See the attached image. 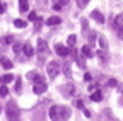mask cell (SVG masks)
<instances>
[{
  "mask_svg": "<svg viewBox=\"0 0 123 121\" xmlns=\"http://www.w3.org/2000/svg\"><path fill=\"white\" fill-rule=\"evenodd\" d=\"M7 118L9 119H17L19 118V108H17V104L14 101L7 102Z\"/></svg>",
  "mask_w": 123,
  "mask_h": 121,
  "instance_id": "6da1fadb",
  "label": "cell"
},
{
  "mask_svg": "<svg viewBox=\"0 0 123 121\" xmlns=\"http://www.w3.org/2000/svg\"><path fill=\"white\" fill-rule=\"evenodd\" d=\"M46 70H48V77H50V79H55L56 75H58V72H60V63L50 62L48 67H46Z\"/></svg>",
  "mask_w": 123,
  "mask_h": 121,
  "instance_id": "7a4b0ae2",
  "label": "cell"
},
{
  "mask_svg": "<svg viewBox=\"0 0 123 121\" xmlns=\"http://www.w3.org/2000/svg\"><path fill=\"white\" fill-rule=\"evenodd\" d=\"M70 118V109L65 106H58V119H68Z\"/></svg>",
  "mask_w": 123,
  "mask_h": 121,
  "instance_id": "3957f363",
  "label": "cell"
},
{
  "mask_svg": "<svg viewBox=\"0 0 123 121\" xmlns=\"http://www.w3.org/2000/svg\"><path fill=\"white\" fill-rule=\"evenodd\" d=\"M33 90H34V94H43V92H46V84H44V80H38V82L34 84Z\"/></svg>",
  "mask_w": 123,
  "mask_h": 121,
  "instance_id": "277c9868",
  "label": "cell"
},
{
  "mask_svg": "<svg viewBox=\"0 0 123 121\" xmlns=\"http://www.w3.org/2000/svg\"><path fill=\"white\" fill-rule=\"evenodd\" d=\"M55 51L58 53V56H68V48H65V46H62V44H56L55 46Z\"/></svg>",
  "mask_w": 123,
  "mask_h": 121,
  "instance_id": "5b68a950",
  "label": "cell"
},
{
  "mask_svg": "<svg viewBox=\"0 0 123 121\" xmlns=\"http://www.w3.org/2000/svg\"><path fill=\"white\" fill-rule=\"evenodd\" d=\"M91 17L94 19L98 24H103L104 22V17H103V14L99 12V10H92V14H91Z\"/></svg>",
  "mask_w": 123,
  "mask_h": 121,
  "instance_id": "8992f818",
  "label": "cell"
},
{
  "mask_svg": "<svg viewBox=\"0 0 123 121\" xmlns=\"http://www.w3.org/2000/svg\"><path fill=\"white\" fill-rule=\"evenodd\" d=\"M91 101H92V102H101V101H103V94L99 92L98 89H96V90H92V94H91Z\"/></svg>",
  "mask_w": 123,
  "mask_h": 121,
  "instance_id": "52a82bcc",
  "label": "cell"
},
{
  "mask_svg": "<svg viewBox=\"0 0 123 121\" xmlns=\"http://www.w3.org/2000/svg\"><path fill=\"white\" fill-rule=\"evenodd\" d=\"M0 63H2V67L4 68H7V70H10L12 68V62L9 58H5V56H0Z\"/></svg>",
  "mask_w": 123,
  "mask_h": 121,
  "instance_id": "ba28073f",
  "label": "cell"
},
{
  "mask_svg": "<svg viewBox=\"0 0 123 121\" xmlns=\"http://www.w3.org/2000/svg\"><path fill=\"white\" fill-rule=\"evenodd\" d=\"M27 9H29V2H27V0H19V10L21 12H27Z\"/></svg>",
  "mask_w": 123,
  "mask_h": 121,
  "instance_id": "9c48e42d",
  "label": "cell"
},
{
  "mask_svg": "<svg viewBox=\"0 0 123 121\" xmlns=\"http://www.w3.org/2000/svg\"><path fill=\"white\" fill-rule=\"evenodd\" d=\"M12 80H14V75H10V73L2 75V77H0V84H9V82H12Z\"/></svg>",
  "mask_w": 123,
  "mask_h": 121,
  "instance_id": "30bf717a",
  "label": "cell"
},
{
  "mask_svg": "<svg viewBox=\"0 0 123 121\" xmlns=\"http://www.w3.org/2000/svg\"><path fill=\"white\" fill-rule=\"evenodd\" d=\"M50 118L51 119H58V106H51L50 108Z\"/></svg>",
  "mask_w": 123,
  "mask_h": 121,
  "instance_id": "8fae6325",
  "label": "cell"
},
{
  "mask_svg": "<svg viewBox=\"0 0 123 121\" xmlns=\"http://www.w3.org/2000/svg\"><path fill=\"white\" fill-rule=\"evenodd\" d=\"M46 50H48V44H46V41L39 39V41H38V51H39V53H41V51L44 53Z\"/></svg>",
  "mask_w": 123,
  "mask_h": 121,
  "instance_id": "7c38bea8",
  "label": "cell"
},
{
  "mask_svg": "<svg viewBox=\"0 0 123 121\" xmlns=\"http://www.w3.org/2000/svg\"><path fill=\"white\" fill-rule=\"evenodd\" d=\"M80 53L86 56V58H91L92 56V51H91V46H82V50H80Z\"/></svg>",
  "mask_w": 123,
  "mask_h": 121,
  "instance_id": "4fadbf2b",
  "label": "cell"
},
{
  "mask_svg": "<svg viewBox=\"0 0 123 121\" xmlns=\"http://www.w3.org/2000/svg\"><path fill=\"white\" fill-rule=\"evenodd\" d=\"M22 50H24V55H26V56H31V55L34 53V50H33V46H31V44H24Z\"/></svg>",
  "mask_w": 123,
  "mask_h": 121,
  "instance_id": "5bb4252c",
  "label": "cell"
},
{
  "mask_svg": "<svg viewBox=\"0 0 123 121\" xmlns=\"http://www.w3.org/2000/svg\"><path fill=\"white\" fill-rule=\"evenodd\" d=\"M62 21H60V17H50L48 21H46V24H48V26H58Z\"/></svg>",
  "mask_w": 123,
  "mask_h": 121,
  "instance_id": "9a60e30c",
  "label": "cell"
},
{
  "mask_svg": "<svg viewBox=\"0 0 123 121\" xmlns=\"http://www.w3.org/2000/svg\"><path fill=\"white\" fill-rule=\"evenodd\" d=\"M14 26H15V27H26L27 22L22 21V19H14Z\"/></svg>",
  "mask_w": 123,
  "mask_h": 121,
  "instance_id": "2e32d148",
  "label": "cell"
},
{
  "mask_svg": "<svg viewBox=\"0 0 123 121\" xmlns=\"http://www.w3.org/2000/svg\"><path fill=\"white\" fill-rule=\"evenodd\" d=\"M75 39H77V36H75V34H70V36H68V39H67V44H68V48H74V44H75Z\"/></svg>",
  "mask_w": 123,
  "mask_h": 121,
  "instance_id": "e0dca14e",
  "label": "cell"
},
{
  "mask_svg": "<svg viewBox=\"0 0 123 121\" xmlns=\"http://www.w3.org/2000/svg\"><path fill=\"white\" fill-rule=\"evenodd\" d=\"M98 39H99V46H101V50H106V48H108V43H106V38H104V36H99Z\"/></svg>",
  "mask_w": 123,
  "mask_h": 121,
  "instance_id": "ac0fdd59",
  "label": "cell"
},
{
  "mask_svg": "<svg viewBox=\"0 0 123 121\" xmlns=\"http://www.w3.org/2000/svg\"><path fill=\"white\" fill-rule=\"evenodd\" d=\"M62 92H63V94H74V85H67V87H63V89H62Z\"/></svg>",
  "mask_w": 123,
  "mask_h": 121,
  "instance_id": "d6986e66",
  "label": "cell"
},
{
  "mask_svg": "<svg viewBox=\"0 0 123 121\" xmlns=\"http://www.w3.org/2000/svg\"><path fill=\"white\" fill-rule=\"evenodd\" d=\"M9 94V89L5 87V85H0V96H2V97H5Z\"/></svg>",
  "mask_w": 123,
  "mask_h": 121,
  "instance_id": "ffe728a7",
  "label": "cell"
},
{
  "mask_svg": "<svg viewBox=\"0 0 123 121\" xmlns=\"http://www.w3.org/2000/svg\"><path fill=\"white\" fill-rule=\"evenodd\" d=\"M2 43L4 44H10V43H14V38L12 36H5V38H2Z\"/></svg>",
  "mask_w": 123,
  "mask_h": 121,
  "instance_id": "44dd1931",
  "label": "cell"
},
{
  "mask_svg": "<svg viewBox=\"0 0 123 121\" xmlns=\"http://www.w3.org/2000/svg\"><path fill=\"white\" fill-rule=\"evenodd\" d=\"M108 87H118V82L115 79H110V80H108Z\"/></svg>",
  "mask_w": 123,
  "mask_h": 121,
  "instance_id": "7402d4cb",
  "label": "cell"
},
{
  "mask_svg": "<svg viewBox=\"0 0 123 121\" xmlns=\"http://www.w3.org/2000/svg\"><path fill=\"white\" fill-rule=\"evenodd\" d=\"M94 41H96V34H94V33H91V34H89V44H96Z\"/></svg>",
  "mask_w": 123,
  "mask_h": 121,
  "instance_id": "603a6c76",
  "label": "cell"
},
{
  "mask_svg": "<svg viewBox=\"0 0 123 121\" xmlns=\"http://www.w3.org/2000/svg\"><path fill=\"white\" fill-rule=\"evenodd\" d=\"M116 26H123V14H120L116 17Z\"/></svg>",
  "mask_w": 123,
  "mask_h": 121,
  "instance_id": "cb8c5ba5",
  "label": "cell"
},
{
  "mask_svg": "<svg viewBox=\"0 0 123 121\" xmlns=\"http://www.w3.org/2000/svg\"><path fill=\"white\" fill-rule=\"evenodd\" d=\"M38 19V14L36 12H29V21H36Z\"/></svg>",
  "mask_w": 123,
  "mask_h": 121,
  "instance_id": "d4e9b609",
  "label": "cell"
},
{
  "mask_svg": "<svg viewBox=\"0 0 123 121\" xmlns=\"http://www.w3.org/2000/svg\"><path fill=\"white\" fill-rule=\"evenodd\" d=\"M21 48H22V46H21L19 43H14V51H15V53H19V51H21Z\"/></svg>",
  "mask_w": 123,
  "mask_h": 121,
  "instance_id": "484cf974",
  "label": "cell"
},
{
  "mask_svg": "<svg viewBox=\"0 0 123 121\" xmlns=\"http://www.w3.org/2000/svg\"><path fill=\"white\" fill-rule=\"evenodd\" d=\"M87 2H89V0H77L79 7H86V5H87Z\"/></svg>",
  "mask_w": 123,
  "mask_h": 121,
  "instance_id": "4316f807",
  "label": "cell"
},
{
  "mask_svg": "<svg viewBox=\"0 0 123 121\" xmlns=\"http://www.w3.org/2000/svg\"><path fill=\"white\" fill-rule=\"evenodd\" d=\"M96 55H98V56H99V58L103 60V62H106V55H104V51H98Z\"/></svg>",
  "mask_w": 123,
  "mask_h": 121,
  "instance_id": "83f0119b",
  "label": "cell"
},
{
  "mask_svg": "<svg viewBox=\"0 0 123 121\" xmlns=\"http://www.w3.org/2000/svg\"><path fill=\"white\" fill-rule=\"evenodd\" d=\"M36 75H38L36 72H31V73H27V79H31V80H34V79H36Z\"/></svg>",
  "mask_w": 123,
  "mask_h": 121,
  "instance_id": "f1b7e54d",
  "label": "cell"
},
{
  "mask_svg": "<svg viewBox=\"0 0 123 121\" xmlns=\"http://www.w3.org/2000/svg\"><path fill=\"white\" fill-rule=\"evenodd\" d=\"M51 7H53V10H60V9H62V5H60V4L56 2V0H55V4H53Z\"/></svg>",
  "mask_w": 123,
  "mask_h": 121,
  "instance_id": "f546056e",
  "label": "cell"
},
{
  "mask_svg": "<svg viewBox=\"0 0 123 121\" xmlns=\"http://www.w3.org/2000/svg\"><path fill=\"white\" fill-rule=\"evenodd\" d=\"M98 89V84H91L89 85V90H91V92H92V90H96Z\"/></svg>",
  "mask_w": 123,
  "mask_h": 121,
  "instance_id": "4dcf8cb0",
  "label": "cell"
},
{
  "mask_svg": "<svg viewBox=\"0 0 123 121\" xmlns=\"http://www.w3.org/2000/svg\"><path fill=\"white\" fill-rule=\"evenodd\" d=\"M41 24H43V22H41L39 19H36V26H34V27H36V31H38V29L41 27Z\"/></svg>",
  "mask_w": 123,
  "mask_h": 121,
  "instance_id": "1f68e13d",
  "label": "cell"
},
{
  "mask_svg": "<svg viewBox=\"0 0 123 121\" xmlns=\"http://www.w3.org/2000/svg\"><path fill=\"white\" fill-rule=\"evenodd\" d=\"M56 2H58L60 5H67V4H68V0H56Z\"/></svg>",
  "mask_w": 123,
  "mask_h": 121,
  "instance_id": "d6a6232c",
  "label": "cell"
},
{
  "mask_svg": "<svg viewBox=\"0 0 123 121\" xmlns=\"http://www.w3.org/2000/svg\"><path fill=\"white\" fill-rule=\"evenodd\" d=\"M75 106H77V108H82L84 102H82V101H75Z\"/></svg>",
  "mask_w": 123,
  "mask_h": 121,
  "instance_id": "836d02e7",
  "label": "cell"
},
{
  "mask_svg": "<svg viewBox=\"0 0 123 121\" xmlns=\"http://www.w3.org/2000/svg\"><path fill=\"white\" fill-rule=\"evenodd\" d=\"M84 114H86L87 118H91V111H89V109H84Z\"/></svg>",
  "mask_w": 123,
  "mask_h": 121,
  "instance_id": "e575fe53",
  "label": "cell"
},
{
  "mask_svg": "<svg viewBox=\"0 0 123 121\" xmlns=\"http://www.w3.org/2000/svg\"><path fill=\"white\" fill-rule=\"evenodd\" d=\"M4 10H5V5H4V4H0V14H2Z\"/></svg>",
  "mask_w": 123,
  "mask_h": 121,
  "instance_id": "d590c367",
  "label": "cell"
},
{
  "mask_svg": "<svg viewBox=\"0 0 123 121\" xmlns=\"http://www.w3.org/2000/svg\"><path fill=\"white\" fill-rule=\"evenodd\" d=\"M118 89H120V92L123 94V84H118Z\"/></svg>",
  "mask_w": 123,
  "mask_h": 121,
  "instance_id": "8d00e7d4",
  "label": "cell"
},
{
  "mask_svg": "<svg viewBox=\"0 0 123 121\" xmlns=\"http://www.w3.org/2000/svg\"><path fill=\"white\" fill-rule=\"evenodd\" d=\"M0 113H2V104H0Z\"/></svg>",
  "mask_w": 123,
  "mask_h": 121,
  "instance_id": "74e56055",
  "label": "cell"
}]
</instances>
